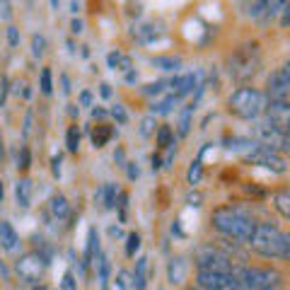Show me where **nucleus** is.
Returning a JSON list of instances; mask_svg holds the SVG:
<instances>
[{"label":"nucleus","instance_id":"nucleus-1","mask_svg":"<svg viewBox=\"0 0 290 290\" xmlns=\"http://www.w3.org/2000/svg\"><path fill=\"white\" fill-rule=\"evenodd\" d=\"M210 222H213V227H215L218 232H222V235L230 237V239H237V242H249V237L254 232V225H256L249 215H244V213L235 206L215 208L213 215H210Z\"/></svg>","mask_w":290,"mask_h":290},{"label":"nucleus","instance_id":"nucleus-2","mask_svg":"<svg viewBox=\"0 0 290 290\" xmlns=\"http://www.w3.org/2000/svg\"><path fill=\"white\" fill-rule=\"evenodd\" d=\"M249 247L259 251L261 256L271 259H290V237L280 232L273 225H254V232L249 237Z\"/></svg>","mask_w":290,"mask_h":290},{"label":"nucleus","instance_id":"nucleus-3","mask_svg":"<svg viewBox=\"0 0 290 290\" xmlns=\"http://www.w3.org/2000/svg\"><path fill=\"white\" fill-rule=\"evenodd\" d=\"M230 78L237 83H249L259 68H261V51H259V44L256 42H247L242 46H237L232 54L227 56L225 61Z\"/></svg>","mask_w":290,"mask_h":290},{"label":"nucleus","instance_id":"nucleus-4","mask_svg":"<svg viewBox=\"0 0 290 290\" xmlns=\"http://www.w3.org/2000/svg\"><path fill=\"white\" fill-rule=\"evenodd\" d=\"M232 290H278L283 276L276 268H256V266H232Z\"/></svg>","mask_w":290,"mask_h":290},{"label":"nucleus","instance_id":"nucleus-5","mask_svg":"<svg viewBox=\"0 0 290 290\" xmlns=\"http://www.w3.org/2000/svg\"><path fill=\"white\" fill-rule=\"evenodd\" d=\"M266 102H268L266 95L259 92L256 87H239L227 99V109H230V114H235L237 119L254 121V119H259L263 114Z\"/></svg>","mask_w":290,"mask_h":290},{"label":"nucleus","instance_id":"nucleus-6","mask_svg":"<svg viewBox=\"0 0 290 290\" xmlns=\"http://www.w3.org/2000/svg\"><path fill=\"white\" fill-rule=\"evenodd\" d=\"M251 136H254V140H256L259 145H263V148H271V150H276V152L290 150L288 131L268 124V121H261V124L251 126Z\"/></svg>","mask_w":290,"mask_h":290},{"label":"nucleus","instance_id":"nucleus-7","mask_svg":"<svg viewBox=\"0 0 290 290\" xmlns=\"http://www.w3.org/2000/svg\"><path fill=\"white\" fill-rule=\"evenodd\" d=\"M193 261L198 268L206 271H220V273H230L232 271V259L215 244H203L193 251Z\"/></svg>","mask_w":290,"mask_h":290},{"label":"nucleus","instance_id":"nucleus-8","mask_svg":"<svg viewBox=\"0 0 290 290\" xmlns=\"http://www.w3.org/2000/svg\"><path fill=\"white\" fill-rule=\"evenodd\" d=\"M46 266H49V261L39 251H29V254L17 259L15 271H17V276L22 278L25 283H39L44 278V273H46Z\"/></svg>","mask_w":290,"mask_h":290},{"label":"nucleus","instance_id":"nucleus-9","mask_svg":"<svg viewBox=\"0 0 290 290\" xmlns=\"http://www.w3.org/2000/svg\"><path fill=\"white\" fill-rule=\"evenodd\" d=\"M244 160H247L249 165H259V167H263V169L276 172V174H283V172L288 169L285 157H283L280 152L271 150V148H263V145H254V148L244 155Z\"/></svg>","mask_w":290,"mask_h":290},{"label":"nucleus","instance_id":"nucleus-10","mask_svg":"<svg viewBox=\"0 0 290 290\" xmlns=\"http://www.w3.org/2000/svg\"><path fill=\"white\" fill-rule=\"evenodd\" d=\"M288 92H290V68L288 66H280L278 70H273L268 75L266 99H288Z\"/></svg>","mask_w":290,"mask_h":290},{"label":"nucleus","instance_id":"nucleus-11","mask_svg":"<svg viewBox=\"0 0 290 290\" xmlns=\"http://www.w3.org/2000/svg\"><path fill=\"white\" fill-rule=\"evenodd\" d=\"M196 285L201 290H232V273H220V271L198 268Z\"/></svg>","mask_w":290,"mask_h":290},{"label":"nucleus","instance_id":"nucleus-12","mask_svg":"<svg viewBox=\"0 0 290 290\" xmlns=\"http://www.w3.org/2000/svg\"><path fill=\"white\" fill-rule=\"evenodd\" d=\"M263 114H266V121L268 124L278 126L283 131H288L290 124V107H288V99H268L266 107H263Z\"/></svg>","mask_w":290,"mask_h":290},{"label":"nucleus","instance_id":"nucleus-13","mask_svg":"<svg viewBox=\"0 0 290 290\" xmlns=\"http://www.w3.org/2000/svg\"><path fill=\"white\" fill-rule=\"evenodd\" d=\"M131 37H133L138 44L148 46V44H155L157 39H160V32H157V27H155V25H150V22H140V25H133V29H131Z\"/></svg>","mask_w":290,"mask_h":290},{"label":"nucleus","instance_id":"nucleus-14","mask_svg":"<svg viewBox=\"0 0 290 290\" xmlns=\"http://www.w3.org/2000/svg\"><path fill=\"white\" fill-rule=\"evenodd\" d=\"M186 261L181 259V256H174L172 261L167 263V278H169V283L172 285H181L184 280H186Z\"/></svg>","mask_w":290,"mask_h":290},{"label":"nucleus","instance_id":"nucleus-15","mask_svg":"<svg viewBox=\"0 0 290 290\" xmlns=\"http://www.w3.org/2000/svg\"><path fill=\"white\" fill-rule=\"evenodd\" d=\"M0 247L5 251H17L20 247V237L15 232V227L5 220H0Z\"/></svg>","mask_w":290,"mask_h":290},{"label":"nucleus","instance_id":"nucleus-16","mask_svg":"<svg viewBox=\"0 0 290 290\" xmlns=\"http://www.w3.org/2000/svg\"><path fill=\"white\" fill-rule=\"evenodd\" d=\"M249 15L256 17V20H261V25H266L276 15V0H256L254 8L249 10Z\"/></svg>","mask_w":290,"mask_h":290},{"label":"nucleus","instance_id":"nucleus-17","mask_svg":"<svg viewBox=\"0 0 290 290\" xmlns=\"http://www.w3.org/2000/svg\"><path fill=\"white\" fill-rule=\"evenodd\" d=\"M15 198H17L20 208H29V203H32V181L27 177L15 184Z\"/></svg>","mask_w":290,"mask_h":290},{"label":"nucleus","instance_id":"nucleus-18","mask_svg":"<svg viewBox=\"0 0 290 290\" xmlns=\"http://www.w3.org/2000/svg\"><path fill=\"white\" fill-rule=\"evenodd\" d=\"M49 208H51V215H54V220H66L70 215V203L66 196H54L51 198V203H49Z\"/></svg>","mask_w":290,"mask_h":290},{"label":"nucleus","instance_id":"nucleus-19","mask_svg":"<svg viewBox=\"0 0 290 290\" xmlns=\"http://www.w3.org/2000/svg\"><path fill=\"white\" fill-rule=\"evenodd\" d=\"M181 99L179 97H174V95H169V92H165V97L162 99H155L150 104V111H152V116L155 114H169V111L174 109L177 104H179Z\"/></svg>","mask_w":290,"mask_h":290},{"label":"nucleus","instance_id":"nucleus-20","mask_svg":"<svg viewBox=\"0 0 290 290\" xmlns=\"http://www.w3.org/2000/svg\"><path fill=\"white\" fill-rule=\"evenodd\" d=\"M116 196H119V189H116V184H104L99 191L95 193V198L102 203L104 208H114L116 206Z\"/></svg>","mask_w":290,"mask_h":290},{"label":"nucleus","instance_id":"nucleus-21","mask_svg":"<svg viewBox=\"0 0 290 290\" xmlns=\"http://www.w3.org/2000/svg\"><path fill=\"white\" fill-rule=\"evenodd\" d=\"M90 138H92V145H95V148H104V145H107V143L114 138V128H111V126L99 124L97 128H92Z\"/></svg>","mask_w":290,"mask_h":290},{"label":"nucleus","instance_id":"nucleus-22","mask_svg":"<svg viewBox=\"0 0 290 290\" xmlns=\"http://www.w3.org/2000/svg\"><path fill=\"white\" fill-rule=\"evenodd\" d=\"M148 278V259L143 256V259H138V263H136V273H133V290H145V280Z\"/></svg>","mask_w":290,"mask_h":290},{"label":"nucleus","instance_id":"nucleus-23","mask_svg":"<svg viewBox=\"0 0 290 290\" xmlns=\"http://www.w3.org/2000/svg\"><path fill=\"white\" fill-rule=\"evenodd\" d=\"M152 66L160 70H179L181 68V58L177 56H157V58H152Z\"/></svg>","mask_w":290,"mask_h":290},{"label":"nucleus","instance_id":"nucleus-24","mask_svg":"<svg viewBox=\"0 0 290 290\" xmlns=\"http://www.w3.org/2000/svg\"><path fill=\"white\" fill-rule=\"evenodd\" d=\"M107 63H109L111 70H131V58L124 56L121 51H111L107 56Z\"/></svg>","mask_w":290,"mask_h":290},{"label":"nucleus","instance_id":"nucleus-25","mask_svg":"<svg viewBox=\"0 0 290 290\" xmlns=\"http://www.w3.org/2000/svg\"><path fill=\"white\" fill-rule=\"evenodd\" d=\"M97 254H99V239H97V230L92 227V230H90V235H87V251H85V261H83L85 266L95 261Z\"/></svg>","mask_w":290,"mask_h":290},{"label":"nucleus","instance_id":"nucleus-26","mask_svg":"<svg viewBox=\"0 0 290 290\" xmlns=\"http://www.w3.org/2000/svg\"><path fill=\"white\" fill-rule=\"evenodd\" d=\"M273 203H276L278 213H280L283 218H290V193L285 191V189L276 191V196H273Z\"/></svg>","mask_w":290,"mask_h":290},{"label":"nucleus","instance_id":"nucleus-27","mask_svg":"<svg viewBox=\"0 0 290 290\" xmlns=\"http://www.w3.org/2000/svg\"><path fill=\"white\" fill-rule=\"evenodd\" d=\"M193 104H189V107H184L181 109V116H179V126H177V133H179L181 138L189 133V128H191V114H193Z\"/></svg>","mask_w":290,"mask_h":290},{"label":"nucleus","instance_id":"nucleus-28","mask_svg":"<svg viewBox=\"0 0 290 290\" xmlns=\"http://www.w3.org/2000/svg\"><path fill=\"white\" fill-rule=\"evenodd\" d=\"M97 266H99V285L102 288H107V283H109V259L104 256V254H97Z\"/></svg>","mask_w":290,"mask_h":290},{"label":"nucleus","instance_id":"nucleus-29","mask_svg":"<svg viewBox=\"0 0 290 290\" xmlns=\"http://www.w3.org/2000/svg\"><path fill=\"white\" fill-rule=\"evenodd\" d=\"M186 179H189V184H191V186H196L198 181L203 179V165H201V160H196V162H191V167H189V172H186Z\"/></svg>","mask_w":290,"mask_h":290},{"label":"nucleus","instance_id":"nucleus-30","mask_svg":"<svg viewBox=\"0 0 290 290\" xmlns=\"http://www.w3.org/2000/svg\"><path fill=\"white\" fill-rule=\"evenodd\" d=\"M157 145H160V148L174 145V136H172V128H169V126H160V128H157Z\"/></svg>","mask_w":290,"mask_h":290},{"label":"nucleus","instance_id":"nucleus-31","mask_svg":"<svg viewBox=\"0 0 290 290\" xmlns=\"http://www.w3.org/2000/svg\"><path fill=\"white\" fill-rule=\"evenodd\" d=\"M66 145H68V152H78V148H80V131H78V126H70L68 128Z\"/></svg>","mask_w":290,"mask_h":290},{"label":"nucleus","instance_id":"nucleus-32","mask_svg":"<svg viewBox=\"0 0 290 290\" xmlns=\"http://www.w3.org/2000/svg\"><path fill=\"white\" fill-rule=\"evenodd\" d=\"M140 249V235L138 232H131V235L126 237V256H136V251Z\"/></svg>","mask_w":290,"mask_h":290},{"label":"nucleus","instance_id":"nucleus-33","mask_svg":"<svg viewBox=\"0 0 290 290\" xmlns=\"http://www.w3.org/2000/svg\"><path fill=\"white\" fill-rule=\"evenodd\" d=\"M165 92H167V80H157V83H150V85L143 87V95L160 97V95H165Z\"/></svg>","mask_w":290,"mask_h":290},{"label":"nucleus","instance_id":"nucleus-34","mask_svg":"<svg viewBox=\"0 0 290 290\" xmlns=\"http://www.w3.org/2000/svg\"><path fill=\"white\" fill-rule=\"evenodd\" d=\"M155 116H145V119H143V121H140V136H143V138H150L152 133H155Z\"/></svg>","mask_w":290,"mask_h":290},{"label":"nucleus","instance_id":"nucleus-35","mask_svg":"<svg viewBox=\"0 0 290 290\" xmlns=\"http://www.w3.org/2000/svg\"><path fill=\"white\" fill-rule=\"evenodd\" d=\"M44 51H46V39H44L42 34H34L32 37V54L39 58V56H44Z\"/></svg>","mask_w":290,"mask_h":290},{"label":"nucleus","instance_id":"nucleus-36","mask_svg":"<svg viewBox=\"0 0 290 290\" xmlns=\"http://www.w3.org/2000/svg\"><path fill=\"white\" fill-rule=\"evenodd\" d=\"M17 167H20L22 172H27L29 167H32V155H29V148H22V150H20V160H17Z\"/></svg>","mask_w":290,"mask_h":290},{"label":"nucleus","instance_id":"nucleus-37","mask_svg":"<svg viewBox=\"0 0 290 290\" xmlns=\"http://www.w3.org/2000/svg\"><path fill=\"white\" fill-rule=\"evenodd\" d=\"M42 92L44 95H51V92H54V85H51V70L49 68L42 70Z\"/></svg>","mask_w":290,"mask_h":290},{"label":"nucleus","instance_id":"nucleus-38","mask_svg":"<svg viewBox=\"0 0 290 290\" xmlns=\"http://www.w3.org/2000/svg\"><path fill=\"white\" fill-rule=\"evenodd\" d=\"M111 116H114L119 124H126V121H128V114H126V109L121 104H114V107H111Z\"/></svg>","mask_w":290,"mask_h":290},{"label":"nucleus","instance_id":"nucleus-39","mask_svg":"<svg viewBox=\"0 0 290 290\" xmlns=\"http://www.w3.org/2000/svg\"><path fill=\"white\" fill-rule=\"evenodd\" d=\"M278 13H280V27H288V0H278Z\"/></svg>","mask_w":290,"mask_h":290},{"label":"nucleus","instance_id":"nucleus-40","mask_svg":"<svg viewBox=\"0 0 290 290\" xmlns=\"http://www.w3.org/2000/svg\"><path fill=\"white\" fill-rule=\"evenodd\" d=\"M61 290H78V283H75V276L73 273H66L63 276V280H61Z\"/></svg>","mask_w":290,"mask_h":290},{"label":"nucleus","instance_id":"nucleus-41","mask_svg":"<svg viewBox=\"0 0 290 290\" xmlns=\"http://www.w3.org/2000/svg\"><path fill=\"white\" fill-rule=\"evenodd\" d=\"M119 210H121V220H126V208H128V193H119Z\"/></svg>","mask_w":290,"mask_h":290},{"label":"nucleus","instance_id":"nucleus-42","mask_svg":"<svg viewBox=\"0 0 290 290\" xmlns=\"http://www.w3.org/2000/svg\"><path fill=\"white\" fill-rule=\"evenodd\" d=\"M8 42H10V46H13V49L20 44V32H17L15 27H8Z\"/></svg>","mask_w":290,"mask_h":290},{"label":"nucleus","instance_id":"nucleus-43","mask_svg":"<svg viewBox=\"0 0 290 290\" xmlns=\"http://www.w3.org/2000/svg\"><path fill=\"white\" fill-rule=\"evenodd\" d=\"M124 167H126V172H128V179H131V181L138 179V167L133 165V162H126Z\"/></svg>","mask_w":290,"mask_h":290},{"label":"nucleus","instance_id":"nucleus-44","mask_svg":"<svg viewBox=\"0 0 290 290\" xmlns=\"http://www.w3.org/2000/svg\"><path fill=\"white\" fill-rule=\"evenodd\" d=\"M201 201H203V196H201V193H189V196H186V203H189V206H201Z\"/></svg>","mask_w":290,"mask_h":290},{"label":"nucleus","instance_id":"nucleus-45","mask_svg":"<svg viewBox=\"0 0 290 290\" xmlns=\"http://www.w3.org/2000/svg\"><path fill=\"white\" fill-rule=\"evenodd\" d=\"M51 172H54V177H61V155H56L51 160Z\"/></svg>","mask_w":290,"mask_h":290},{"label":"nucleus","instance_id":"nucleus-46","mask_svg":"<svg viewBox=\"0 0 290 290\" xmlns=\"http://www.w3.org/2000/svg\"><path fill=\"white\" fill-rule=\"evenodd\" d=\"M126 285H128V273H126V271H121V273H119V280H116V288L124 290Z\"/></svg>","mask_w":290,"mask_h":290},{"label":"nucleus","instance_id":"nucleus-47","mask_svg":"<svg viewBox=\"0 0 290 290\" xmlns=\"http://www.w3.org/2000/svg\"><path fill=\"white\" fill-rule=\"evenodd\" d=\"M99 95L104 97V99H109V97H111V87L107 83H102V85H99Z\"/></svg>","mask_w":290,"mask_h":290},{"label":"nucleus","instance_id":"nucleus-48","mask_svg":"<svg viewBox=\"0 0 290 290\" xmlns=\"http://www.w3.org/2000/svg\"><path fill=\"white\" fill-rule=\"evenodd\" d=\"M114 160H116V162H119L121 167L126 165V157H124V150H121V148H119V150L114 152Z\"/></svg>","mask_w":290,"mask_h":290},{"label":"nucleus","instance_id":"nucleus-49","mask_svg":"<svg viewBox=\"0 0 290 290\" xmlns=\"http://www.w3.org/2000/svg\"><path fill=\"white\" fill-rule=\"evenodd\" d=\"M61 85H63V95H68V92H70V80H68V75H61Z\"/></svg>","mask_w":290,"mask_h":290},{"label":"nucleus","instance_id":"nucleus-50","mask_svg":"<svg viewBox=\"0 0 290 290\" xmlns=\"http://www.w3.org/2000/svg\"><path fill=\"white\" fill-rule=\"evenodd\" d=\"M70 29H73V34H80V32H83V22H80V20H73Z\"/></svg>","mask_w":290,"mask_h":290},{"label":"nucleus","instance_id":"nucleus-51","mask_svg":"<svg viewBox=\"0 0 290 290\" xmlns=\"http://www.w3.org/2000/svg\"><path fill=\"white\" fill-rule=\"evenodd\" d=\"M90 102H92V95H90V92H83V95H80V104H83V107H90Z\"/></svg>","mask_w":290,"mask_h":290},{"label":"nucleus","instance_id":"nucleus-52","mask_svg":"<svg viewBox=\"0 0 290 290\" xmlns=\"http://www.w3.org/2000/svg\"><path fill=\"white\" fill-rule=\"evenodd\" d=\"M162 167V160H160V155H152V172H157Z\"/></svg>","mask_w":290,"mask_h":290},{"label":"nucleus","instance_id":"nucleus-53","mask_svg":"<svg viewBox=\"0 0 290 290\" xmlns=\"http://www.w3.org/2000/svg\"><path fill=\"white\" fill-rule=\"evenodd\" d=\"M104 116H107V111H104V109H99V107L92 109V119H104Z\"/></svg>","mask_w":290,"mask_h":290},{"label":"nucleus","instance_id":"nucleus-54","mask_svg":"<svg viewBox=\"0 0 290 290\" xmlns=\"http://www.w3.org/2000/svg\"><path fill=\"white\" fill-rule=\"evenodd\" d=\"M29 128H32V111L25 116V136H29Z\"/></svg>","mask_w":290,"mask_h":290},{"label":"nucleus","instance_id":"nucleus-55","mask_svg":"<svg viewBox=\"0 0 290 290\" xmlns=\"http://www.w3.org/2000/svg\"><path fill=\"white\" fill-rule=\"evenodd\" d=\"M126 80H128V83H136V80H138V75H136L133 70H128V75H126Z\"/></svg>","mask_w":290,"mask_h":290},{"label":"nucleus","instance_id":"nucleus-56","mask_svg":"<svg viewBox=\"0 0 290 290\" xmlns=\"http://www.w3.org/2000/svg\"><path fill=\"white\" fill-rule=\"evenodd\" d=\"M109 235L111 237H121V227H109Z\"/></svg>","mask_w":290,"mask_h":290},{"label":"nucleus","instance_id":"nucleus-57","mask_svg":"<svg viewBox=\"0 0 290 290\" xmlns=\"http://www.w3.org/2000/svg\"><path fill=\"white\" fill-rule=\"evenodd\" d=\"M68 114H70V116H73V119H75V116H78V114H80V109H78V107H73V104H70V107H68Z\"/></svg>","mask_w":290,"mask_h":290},{"label":"nucleus","instance_id":"nucleus-58","mask_svg":"<svg viewBox=\"0 0 290 290\" xmlns=\"http://www.w3.org/2000/svg\"><path fill=\"white\" fill-rule=\"evenodd\" d=\"M3 196H5V191H3V181H0V203H3Z\"/></svg>","mask_w":290,"mask_h":290},{"label":"nucleus","instance_id":"nucleus-59","mask_svg":"<svg viewBox=\"0 0 290 290\" xmlns=\"http://www.w3.org/2000/svg\"><path fill=\"white\" fill-rule=\"evenodd\" d=\"M3 152H5V150H3V140H0V157H3Z\"/></svg>","mask_w":290,"mask_h":290},{"label":"nucleus","instance_id":"nucleus-60","mask_svg":"<svg viewBox=\"0 0 290 290\" xmlns=\"http://www.w3.org/2000/svg\"><path fill=\"white\" fill-rule=\"evenodd\" d=\"M51 5H54V8H58V0H51Z\"/></svg>","mask_w":290,"mask_h":290},{"label":"nucleus","instance_id":"nucleus-61","mask_svg":"<svg viewBox=\"0 0 290 290\" xmlns=\"http://www.w3.org/2000/svg\"><path fill=\"white\" fill-rule=\"evenodd\" d=\"M34 290H46V288H44V285H37V288H34Z\"/></svg>","mask_w":290,"mask_h":290},{"label":"nucleus","instance_id":"nucleus-62","mask_svg":"<svg viewBox=\"0 0 290 290\" xmlns=\"http://www.w3.org/2000/svg\"><path fill=\"white\" fill-rule=\"evenodd\" d=\"M5 3H10V0H0V5H5Z\"/></svg>","mask_w":290,"mask_h":290}]
</instances>
